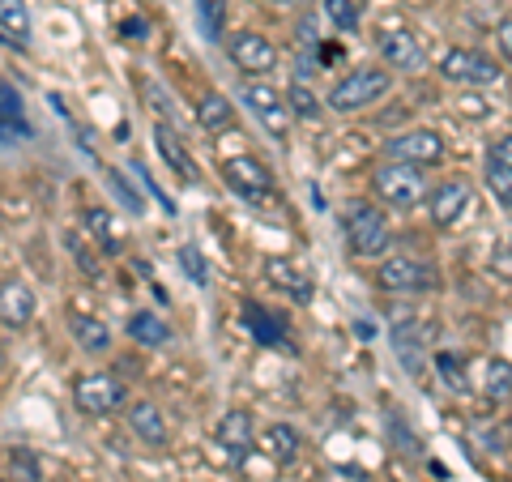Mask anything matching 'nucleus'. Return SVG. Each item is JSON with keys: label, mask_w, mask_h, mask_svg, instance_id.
Instances as JSON below:
<instances>
[{"label": "nucleus", "mask_w": 512, "mask_h": 482, "mask_svg": "<svg viewBox=\"0 0 512 482\" xmlns=\"http://www.w3.org/2000/svg\"><path fill=\"white\" fill-rule=\"evenodd\" d=\"M372 188L384 205L393 210H414V205L427 201V171L414 163H397V158H384V163L372 171Z\"/></svg>", "instance_id": "obj_1"}, {"label": "nucleus", "mask_w": 512, "mask_h": 482, "mask_svg": "<svg viewBox=\"0 0 512 482\" xmlns=\"http://www.w3.org/2000/svg\"><path fill=\"white\" fill-rule=\"evenodd\" d=\"M154 146H158V154H163V163L180 175V180H188V184H197V163H192V154H188V146L180 137L171 133L167 124H158L154 128Z\"/></svg>", "instance_id": "obj_18"}, {"label": "nucleus", "mask_w": 512, "mask_h": 482, "mask_svg": "<svg viewBox=\"0 0 512 482\" xmlns=\"http://www.w3.org/2000/svg\"><path fill=\"white\" fill-rule=\"evenodd\" d=\"M389 431H397V448H402V453H406V457H419V448H414V444H419V440H414V436H410V427L402 423V414H389Z\"/></svg>", "instance_id": "obj_34"}, {"label": "nucleus", "mask_w": 512, "mask_h": 482, "mask_svg": "<svg viewBox=\"0 0 512 482\" xmlns=\"http://www.w3.org/2000/svg\"><path fill=\"white\" fill-rule=\"evenodd\" d=\"M470 205H474V192L470 184H461V180H448L440 188H431L427 192V218L436 222V227H461V222L470 218Z\"/></svg>", "instance_id": "obj_9"}, {"label": "nucleus", "mask_w": 512, "mask_h": 482, "mask_svg": "<svg viewBox=\"0 0 512 482\" xmlns=\"http://www.w3.org/2000/svg\"><path fill=\"white\" fill-rule=\"evenodd\" d=\"M35 308L39 299L30 291L26 278H5L0 282V325L5 329H26L35 320Z\"/></svg>", "instance_id": "obj_13"}, {"label": "nucleus", "mask_w": 512, "mask_h": 482, "mask_svg": "<svg viewBox=\"0 0 512 482\" xmlns=\"http://www.w3.org/2000/svg\"><path fill=\"white\" fill-rule=\"evenodd\" d=\"M393 346H397V355H402V363L423 380L427 367L419 363V355H414V350H419V325H410V320H406V325H393Z\"/></svg>", "instance_id": "obj_25"}, {"label": "nucleus", "mask_w": 512, "mask_h": 482, "mask_svg": "<svg viewBox=\"0 0 512 482\" xmlns=\"http://www.w3.org/2000/svg\"><path fill=\"white\" fill-rule=\"evenodd\" d=\"M227 52L235 60V69H244L248 77H265L278 69V47L269 43L261 30H239V35H231Z\"/></svg>", "instance_id": "obj_8"}, {"label": "nucleus", "mask_w": 512, "mask_h": 482, "mask_svg": "<svg viewBox=\"0 0 512 482\" xmlns=\"http://www.w3.org/2000/svg\"><path fill=\"white\" fill-rule=\"evenodd\" d=\"M13 474H22V482H43V474H39V461L26 453V448H13Z\"/></svg>", "instance_id": "obj_32"}, {"label": "nucleus", "mask_w": 512, "mask_h": 482, "mask_svg": "<svg viewBox=\"0 0 512 482\" xmlns=\"http://www.w3.org/2000/svg\"><path fill=\"white\" fill-rule=\"evenodd\" d=\"M69 329H73V337H77V346L90 350V355H107V350H111V329L103 325L99 316L73 312V316H69Z\"/></svg>", "instance_id": "obj_20"}, {"label": "nucleus", "mask_w": 512, "mask_h": 482, "mask_svg": "<svg viewBox=\"0 0 512 482\" xmlns=\"http://www.w3.org/2000/svg\"><path fill=\"white\" fill-rule=\"evenodd\" d=\"M483 175H487V188H491V197L512 210V175H508V171H500L495 163H487V171H483Z\"/></svg>", "instance_id": "obj_31"}, {"label": "nucleus", "mask_w": 512, "mask_h": 482, "mask_svg": "<svg viewBox=\"0 0 512 482\" xmlns=\"http://www.w3.org/2000/svg\"><path fill=\"white\" fill-rule=\"evenodd\" d=\"M73 401L82 414H94V419H103V414H116L124 401H128V389L111 376V372H90L73 384Z\"/></svg>", "instance_id": "obj_7"}, {"label": "nucleus", "mask_w": 512, "mask_h": 482, "mask_svg": "<svg viewBox=\"0 0 512 482\" xmlns=\"http://www.w3.org/2000/svg\"><path fill=\"white\" fill-rule=\"evenodd\" d=\"M197 124L205 128V133H231L235 128V107L222 99V94H205V99L197 103Z\"/></svg>", "instance_id": "obj_22"}, {"label": "nucleus", "mask_w": 512, "mask_h": 482, "mask_svg": "<svg viewBox=\"0 0 512 482\" xmlns=\"http://www.w3.org/2000/svg\"><path fill=\"white\" fill-rule=\"evenodd\" d=\"M342 231H346V244L355 256H384L393 244V227L384 218L380 205H367V201H350L346 214H342Z\"/></svg>", "instance_id": "obj_2"}, {"label": "nucleus", "mask_w": 512, "mask_h": 482, "mask_svg": "<svg viewBox=\"0 0 512 482\" xmlns=\"http://www.w3.org/2000/svg\"><path fill=\"white\" fill-rule=\"evenodd\" d=\"M0 30H9L18 43L30 39V13H26V0H0Z\"/></svg>", "instance_id": "obj_26"}, {"label": "nucleus", "mask_w": 512, "mask_h": 482, "mask_svg": "<svg viewBox=\"0 0 512 482\" xmlns=\"http://www.w3.org/2000/svg\"><path fill=\"white\" fill-rule=\"evenodd\" d=\"M0 482H5V478H0Z\"/></svg>", "instance_id": "obj_40"}, {"label": "nucleus", "mask_w": 512, "mask_h": 482, "mask_svg": "<svg viewBox=\"0 0 512 482\" xmlns=\"http://www.w3.org/2000/svg\"><path fill=\"white\" fill-rule=\"evenodd\" d=\"M128 337L141 346H167L171 342V325L163 316H154V312H137L133 320H128Z\"/></svg>", "instance_id": "obj_24"}, {"label": "nucleus", "mask_w": 512, "mask_h": 482, "mask_svg": "<svg viewBox=\"0 0 512 482\" xmlns=\"http://www.w3.org/2000/svg\"><path fill=\"white\" fill-rule=\"evenodd\" d=\"M222 180H227L244 201H261V197L274 192V180H269L265 163H261V158H252V154L227 158V163H222Z\"/></svg>", "instance_id": "obj_11"}, {"label": "nucleus", "mask_w": 512, "mask_h": 482, "mask_svg": "<svg viewBox=\"0 0 512 482\" xmlns=\"http://www.w3.org/2000/svg\"><path fill=\"white\" fill-rule=\"evenodd\" d=\"M218 444L239 461L256 444V427H252V414L248 410H227L218 423Z\"/></svg>", "instance_id": "obj_17"}, {"label": "nucleus", "mask_w": 512, "mask_h": 482, "mask_svg": "<svg viewBox=\"0 0 512 482\" xmlns=\"http://www.w3.org/2000/svg\"><path fill=\"white\" fill-rule=\"evenodd\" d=\"M111 188H116V192H124V201H128V210H133V214H141V210H146V205H141V197H137V192L124 184V175H111Z\"/></svg>", "instance_id": "obj_37"}, {"label": "nucleus", "mask_w": 512, "mask_h": 482, "mask_svg": "<svg viewBox=\"0 0 512 482\" xmlns=\"http://www.w3.org/2000/svg\"><path fill=\"white\" fill-rule=\"evenodd\" d=\"M299 444H303V436H299L291 423H274V427H265V431H261L265 457H274L278 465H291V461L299 457Z\"/></svg>", "instance_id": "obj_19"}, {"label": "nucleus", "mask_w": 512, "mask_h": 482, "mask_svg": "<svg viewBox=\"0 0 512 482\" xmlns=\"http://www.w3.org/2000/svg\"><path fill=\"white\" fill-rule=\"evenodd\" d=\"M197 18H201L205 35L222 39V22H227V0H197Z\"/></svg>", "instance_id": "obj_28"}, {"label": "nucleus", "mask_w": 512, "mask_h": 482, "mask_svg": "<svg viewBox=\"0 0 512 482\" xmlns=\"http://www.w3.org/2000/svg\"><path fill=\"white\" fill-rule=\"evenodd\" d=\"M376 282L393 295H423V291H436V269L419 261V256H389L376 269Z\"/></svg>", "instance_id": "obj_6"}, {"label": "nucleus", "mask_w": 512, "mask_h": 482, "mask_svg": "<svg viewBox=\"0 0 512 482\" xmlns=\"http://www.w3.org/2000/svg\"><path fill=\"white\" fill-rule=\"evenodd\" d=\"M487 163H495L500 171L512 175V137H500V141H495V146L487 150Z\"/></svg>", "instance_id": "obj_35"}, {"label": "nucleus", "mask_w": 512, "mask_h": 482, "mask_svg": "<svg viewBox=\"0 0 512 482\" xmlns=\"http://www.w3.org/2000/svg\"><path fill=\"white\" fill-rule=\"evenodd\" d=\"M128 427H133V436L150 448H167L171 444V427H167V414L154 406V401H133L128 406Z\"/></svg>", "instance_id": "obj_14"}, {"label": "nucleus", "mask_w": 512, "mask_h": 482, "mask_svg": "<svg viewBox=\"0 0 512 482\" xmlns=\"http://www.w3.org/2000/svg\"><path fill=\"white\" fill-rule=\"evenodd\" d=\"M478 389L487 401H508L512 397V363L508 359H483L478 363Z\"/></svg>", "instance_id": "obj_21"}, {"label": "nucleus", "mask_w": 512, "mask_h": 482, "mask_svg": "<svg viewBox=\"0 0 512 482\" xmlns=\"http://www.w3.org/2000/svg\"><path fill=\"white\" fill-rule=\"evenodd\" d=\"M239 99L252 107V116L261 120L269 133H274V137H286V128H291V103H286V94L269 90V86H261V82H244Z\"/></svg>", "instance_id": "obj_10"}, {"label": "nucleus", "mask_w": 512, "mask_h": 482, "mask_svg": "<svg viewBox=\"0 0 512 482\" xmlns=\"http://www.w3.org/2000/svg\"><path fill=\"white\" fill-rule=\"evenodd\" d=\"M265 273H269V282H274L278 291H291L299 303H303V299H312V282L303 278V273H299L291 261H282V256H274V261H265Z\"/></svg>", "instance_id": "obj_23"}, {"label": "nucleus", "mask_w": 512, "mask_h": 482, "mask_svg": "<svg viewBox=\"0 0 512 482\" xmlns=\"http://www.w3.org/2000/svg\"><path fill=\"white\" fill-rule=\"evenodd\" d=\"M389 90H393V73L389 69H372V64H367V69L346 73L342 82L329 90V111L350 116V111H363V107L380 103Z\"/></svg>", "instance_id": "obj_3"}, {"label": "nucleus", "mask_w": 512, "mask_h": 482, "mask_svg": "<svg viewBox=\"0 0 512 482\" xmlns=\"http://www.w3.org/2000/svg\"><path fill=\"white\" fill-rule=\"evenodd\" d=\"M286 103H291V116H303V120L320 116V99L308 90V82H295L291 90H286Z\"/></svg>", "instance_id": "obj_30"}, {"label": "nucleus", "mask_w": 512, "mask_h": 482, "mask_svg": "<svg viewBox=\"0 0 512 482\" xmlns=\"http://www.w3.org/2000/svg\"><path fill=\"white\" fill-rule=\"evenodd\" d=\"M124 30H128V39H146L150 22H146V18H128V22H124Z\"/></svg>", "instance_id": "obj_39"}, {"label": "nucleus", "mask_w": 512, "mask_h": 482, "mask_svg": "<svg viewBox=\"0 0 512 482\" xmlns=\"http://www.w3.org/2000/svg\"><path fill=\"white\" fill-rule=\"evenodd\" d=\"M86 231L99 239V248L103 252H120V244H116V227H111V214L103 210V205H94V210H86Z\"/></svg>", "instance_id": "obj_27"}, {"label": "nucleus", "mask_w": 512, "mask_h": 482, "mask_svg": "<svg viewBox=\"0 0 512 482\" xmlns=\"http://www.w3.org/2000/svg\"><path fill=\"white\" fill-rule=\"evenodd\" d=\"M325 18L338 30H359V0H325Z\"/></svg>", "instance_id": "obj_29"}, {"label": "nucleus", "mask_w": 512, "mask_h": 482, "mask_svg": "<svg viewBox=\"0 0 512 482\" xmlns=\"http://www.w3.org/2000/svg\"><path fill=\"white\" fill-rule=\"evenodd\" d=\"M440 77L457 86H491L500 82V64L478 47H453V52L440 56Z\"/></svg>", "instance_id": "obj_4"}, {"label": "nucleus", "mask_w": 512, "mask_h": 482, "mask_svg": "<svg viewBox=\"0 0 512 482\" xmlns=\"http://www.w3.org/2000/svg\"><path fill=\"white\" fill-rule=\"evenodd\" d=\"M30 137H35V128L26 120L22 94L9 82H0V141H30Z\"/></svg>", "instance_id": "obj_16"}, {"label": "nucleus", "mask_w": 512, "mask_h": 482, "mask_svg": "<svg viewBox=\"0 0 512 482\" xmlns=\"http://www.w3.org/2000/svg\"><path fill=\"white\" fill-rule=\"evenodd\" d=\"M180 265L192 273V282H197V286L210 282V269H205V261H201V252H197V248H180Z\"/></svg>", "instance_id": "obj_33"}, {"label": "nucleus", "mask_w": 512, "mask_h": 482, "mask_svg": "<svg viewBox=\"0 0 512 482\" xmlns=\"http://www.w3.org/2000/svg\"><path fill=\"white\" fill-rule=\"evenodd\" d=\"M376 47H380L384 69L414 73V69H423V60H427L419 35H414V30H406V26H389V30L380 35V43H376Z\"/></svg>", "instance_id": "obj_12"}, {"label": "nucleus", "mask_w": 512, "mask_h": 482, "mask_svg": "<svg viewBox=\"0 0 512 482\" xmlns=\"http://www.w3.org/2000/svg\"><path fill=\"white\" fill-rule=\"evenodd\" d=\"M436 367L448 376V384H453V389H466V376H457V359L448 355V350H444V355H436Z\"/></svg>", "instance_id": "obj_36"}, {"label": "nucleus", "mask_w": 512, "mask_h": 482, "mask_svg": "<svg viewBox=\"0 0 512 482\" xmlns=\"http://www.w3.org/2000/svg\"><path fill=\"white\" fill-rule=\"evenodd\" d=\"M444 137L436 128H406L384 141V158H397V163H414V167H440L444 163Z\"/></svg>", "instance_id": "obj_5"}, {"label": "nucleus", "mask_w": 512, "mask_h": 482, "mask_svg": "<svg viewBox=\"0 0 512 482\" xmlns=\"http://www.w3.org/2000/svg\"><path fill=\"white\" fill-rule=\"evenodd\" d=\"M244 329L256 337V346H286V337H291L286 316L261 308V303H244Z\"/></svg>", "instance_id": "obj_15"}, {"label": "nucleus", "mask_w": 512, "mask_h": 482, "mask_svg": "<svg viewBox=\"0 0 512 482\" xmlns=\"http://www.w3.org/2000/svg\"><path fill=\"white\" fill-rule=\"evenodd\" d=\"M495 43H500L504 60L512 64V18H508V22H500V30H495Z\"/></svg>", "instance_id": "obj_38"}]
</instances>
